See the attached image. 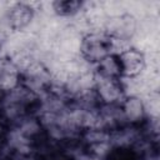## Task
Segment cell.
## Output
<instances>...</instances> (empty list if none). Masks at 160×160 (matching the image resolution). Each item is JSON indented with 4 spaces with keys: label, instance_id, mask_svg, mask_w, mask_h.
I'll list each match as a JSON object with an SVG mask.
<instances>
[{
    "label": "cell",
    "instance_id": "cell-1",
    "mask_svg": "<svg viewBox=\"0 0 160 160\" xmlns=\"http://www.w3.org/2000/svg\"><path fill=\"white\" fill-rule=\"evenodd\" d=\"M38 100L36 95L20 84L0 95V120L8 126L14 125L25 115L34 112Z\"/></svg>",
    "mask_w": 160,
    "mask_h": 160
},
{
    "label": "cell",
    "instance_id": "cell-2",
    "mask_svg": "<svg viewBox=\"0 0 160 160\" xmlns=\"http://www.w3.org/2000/svg\"><path fill=\"white\" fill-rule=\"evenodd\" d=\"M110 54V38L105 31H90L80 40L79 56L92 66Z\"/></svg>",
    "mask_w": 160,
    "mask_h": 160
},
{
    "label": "cell",
    "instance_id": "cell-3",
    "mask_svg": "<svg viewBox=\"0 0 160 160\" xmlns=\"http://www.w3.org/2000/svg\"><path fill=\"white\" fill-rule=\"evenodd\" d=\"M21 85L38 98H41L51 90L52 75L50 69L42 61H34L29 64L21 71Z\"/></svg>",
    "mask_w": 160,
    "mask_h": 160
},
{
    "label": "cell",
    "instance_id": "cell-4",
    "mask_svg": "<svg viewBox=\"0 0 160 160\" xmlns=\"http://www.w3.org/2000/svg\"><path fill=\"white\" fill-rule=\"evenodd\" d=\"M35 19V9L28 2H14L6 6L0 18L4 29L10 31H22Z\"/></svg>",
    "mask_w": 160,
    "mask_h": 160
},
{
    "label": "cell",
    "instance_id": "cell-5",
    "mask_svg": "<svg viewBox=\"0 0 160 160\" xmlns=\"http://www.w3.org/2000/svg\"><path fill=\"white\" fill-rule=\"evenodd\" d=\"M94 90L100 104H121L126 96V86L122 79L95 76Z\"/></svg>",
    "mask_w": 160,
    "mask_h": 160
},
{
    "label": "cell",
    "instance_id": "cell-6",
    "mask_svg": "<svg viewBox=\"0 0 160 160\" xmlns=\"http://www.w3.org/2000/svg\"><path fill=\"white\" fill-rule=\"evenodd\" d=\"M120 69H121V78L136 79L141 75V72L146 68V59L145 55L135 48H129L118 55Z\"/></svg>",
    "mask_w": 160,
    "mask_h": 160
},
{
    "label": "cell",
    "instance_id": "cell-7",
    "mask_svg": "<svg viewBox=\"0 0 160 160\" xmlns=\"http://www.w3.org/2000/svg\"><path fill=\"white\" fill-rule=\"evenodd\" d=\"M120 106L128 125H141L149 116L145 101L138 95H126Z\"/></svg>",
    "mask_w": 160,
    "mask_h": 160
},
{
    "label": "cell",
    "instance_id": "cell-8",
    "mask_svg": "<svg viewBox=\"0 0 160 160\" xmlns=\"http://www.w3.org/2000/svg\"><path fill=\"white\" fill-rule=\"evenodd\" d=\"M21 84V70L10 56H0V95Z\"/></svg>",
    "mask_w": 160,
    "mask_h": 160
},
{
    "label": "cell",
    "instance_id": "cell-9",
    "mask_svg": "<svg viewBox=\"0 0 160 160\" xmlns=\"http://www.w3.org/2000/svg\"><path fill=\"white\" fill-rule=\"evenodd\" d=\"M126 125L120 104H101L98 109V126L112 131Z\"/></svg>",
    "mask_w": 160,
    "mask_h": 160
},
{
    "label": "cell",
    "instance_id": "cell-10",
    "mask_svg": "<svg viewBox=\"0 0 160 160\" xmlns=\"http://www.w3.org/2000/svg\"><path fill=\"white\" fill-rule=\"evenodd\" d=\"M94 75L101 78L121 79V69L118 55L110 54L94 65Z\"/></svg>",
    "mask_w": 160,
    "mask_h": 160
},
{
    "label": "cell",
    "instance_id": "cell-11",
    "mask_svg": "<svg viewBox=\"0 0 160 160\" xmlns=\"http://www.w3.org/2000/svg\"><path fill=\"white\" fill-rule=\"evenodd\" d=\"M82 5L84 4L81 1H75V0H58L51 2L52 12L61 18L75 16L81 11Z\"/></svg>",
    "mask_w": 160,
    "mask_h": 160
},
{
    "label": "cell",
    "instance_id": "cell-12",
    "mask_svg": "<svg viewBox=\"0 0 160 160\" xmlns=\"http://www.w3.org/2000/svg\"><path fill=\"white\" fill-rule=\"evenodd\" d=\"M70 160H96V159L92 156V154H91L88 149H85V150H82L81 152H79V154H76L75 156H72Z\"/></svg>",
    "mask_w": 160,
    "mask_h": 160
},
{
    "label": "cell",
    "instance_id": "cell-13",
    "mask_svg": "<svg viewBox=\"0 0 160 160\" xmlns=\"http://www.w3.org/2000/svg\"><path fill=\"white\" fill-rule=\"evenodd\" d=\"M0 49H1V39H0Z\"/></svg>",
    "mask_w": 160,
    "mask_h": 160
},
{
    "label": "cell",
    "instance_id": "cell-14",
    "mask_svg": "<svg viewBox=\"0 0 160 160\" xmlns=\"http://www.w3.org/2000/svg\"><path fill=\"white\" fill-rule=\"evenodd\" d=\"M36 160H40V159H36Z\"/></svg>",
    "mask_w": 160,
    "mask_h": 160
}]
</instances>
